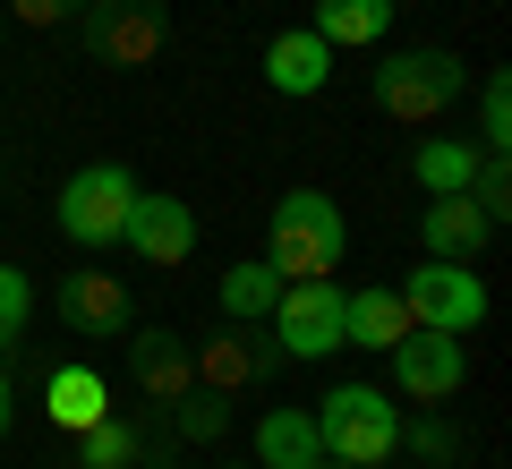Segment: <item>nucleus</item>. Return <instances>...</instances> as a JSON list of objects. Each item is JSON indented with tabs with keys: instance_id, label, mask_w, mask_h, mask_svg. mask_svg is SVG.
<instances>
[{
	"instance_id": "nucleus-29",
	"label": "nucleus",
	"mask_w": 512,
	"mask_h": 469,
	"mask_svg": "<svg viewBox=\"0 0 512 469\" xmlns=\"http://www.w3.org/2000/svg\"><path fill=\"white\" fill-rule=\"evenodd\" d=\"M316 469H359V461H316Z\"/></svg>"
},
{
	"instance_id": "nucleus-27",
	"label": "nucleus",
	"mask_w": 512,
	"mask_h": 469,
	"mask_svg": "<svg viewBox=\"0 0 512 469\" xmlns=\"http://www.w3.org/2000/svg\"><path fill=\"white\" fill-rule=\"evenodd\" d=\"M402 452H419V461H436V469H444L461 444H453V427H444V418H419V427H402Z\"/></svg>"
},
{
	"instance_id": "nucleus-9",
	"label": "nucleus",
	"mask_w": 512,
	"mask_h": 469,
	"mask_svg": "<svg viewBox=\"0 0 512 469\" xmlns=\"http://www.w3.org/2000/svg\"><path fill=\"white\" fill-rule=\"evenodd\" d=\"M384 359H393V393H402V401H419V410L461 401V376H470L461 333H410V342H393Z\"/></svg>"
},
{
	"instance_id": "nucleus-28",
	"label": "nucleus",
	"mask_w": 512,
	"mask_h": 469,
	"mask_svg": "<svg viewBox=\"0 0 512 469\" xmlns=\"http://www.w3.org/2000/svg\"><path fill=\"white\" fill-rule=\"evenodd\" d=\"M18 427V376H9V359H0V435Z\"/></svg>"
},
{
	"instance_id": "nucleus-5",
	"label": "nucleus",
	"mask_w": 512,
	"mask_h": 469,
	"mask_svg": "<svg viewBox=\"0 0 512 469\" xmlns=\"http://www.w3.org/2000/svg\"><path fill=\"white\" fill-rule=\"evenodd\" d=\"M188 359H197V384H205V393H256V384H274L282 342H274L265 325H231V316H222L214 333L188 342Z\"/></svg>"
},
{
	"instance_id": "nucleus-15",
	"label": "nucleus",
	"mask_w": 512,
	"mask_h": 469,
	"mask_svg": "<svg viewBox=\"0 0 512 469\" xmlns=\"http://www.w3.org/2000/svg\"><path fill=\"white\" fill-rule=\"evenodd\" d=\"M410 307H402V290L393 282H376V290H342V350H393V342H410Z\"/></svg>"
},
{
	"instance_id": "nucleus-26",
	"label": "nucleus",
	"mask_w": 512,
	"mask_h": 469,
	"mask_svg": "<svg viewBox=\"0 0 512 469\" xmlns=\"http://www.w3.org/2000/svg\"><path fill=\"white\" fill-rule=\"evenodd\" d=\"M77 9L86 0H0V18H18V26H77Z\"/></svg>"
},
{
	"instance_id": "nucleus-10",
	"label": "nucleus",
	"mask_w": 512,
	"mask_h": 469,
	"mask_svg": "<svg viewBox=\"0 0 512 469\" xmlns=\"http://www.w3.org/2000/svg\"><path fill=\"white\" fill-rule=\"evenodd\" d=\"M52 307H60V325L77 333V342H120L128 325H137V299H128V282L120 273H69V282L52 290Z\"/></svg>"
},
{
	"instance_id": "nucleus-8",
	"label": "nucleus",
	"mask_w": 512,
	"mask_h": 469,
	"mask_svg": "<svg viewBox=\"0 0 512 469\" xmlns=\"http://www.w3.org/2000/svg\"><path fill=\"white\" fill-rule=\"evenodd\" d=\"M77 35H86V52L103 69H146L163 52V0H86Z\"/></svg>"
},
{
	"instance_id": "nucleus-6",
	"label": "nucleus",
	"mask_w": 512,
	"mask_h": 469,
	"mask_svg": "<svg viewBox=\"0 0 512 469\" xmlns=\"http://www.w3.org/2000/svg\"><path fill=\"white\" fill-rule=\"evenodd\" d=\"M128 205H137V180H128L120 163H86V171H69V188H60V231H69L77 248H120Z\"/></svg>"
},
{
	"instance_id": "nucleus-13",
	"label": "nucleus",
	"mask_w": 512,
	"mask_h": 469,
	"mask_svg": "<svg viewBox=\"0 0 512 469\" xmlns=\"http://www.w3.org/2000/svg\"><path fill=\"white\" fill-rule=\"evenodd\" d=\"M325 77H333V43L316 35V26H291V35L265 43V86L274 94L308 103V94H325Z\"/></svg>"
},
{
	"instance_id": "nucleus-12",
	"label": "nucleus",
	"mask_w": 512,
	"mask_h": 469,
	"mask_svg": "<svg viewBox=\"0 0 512 469\" xmlns=\"http://www.w3.org/2000/svg\"><path fill=\"white\" fill-rule=\"evenodd\" d=\"M128 384L146 401H180L188 384H197V359H188V333H171V325H128Z\"/></svg>"
},
{
	"instance_id": "nucleus-31",
	"label": "nucleus",
	"mask_w": 512,
	"mask_h": 469,
	"mask_svg": "<svg viewBox=\"0 0 512 469\" xmlns=\"http://www.w3.org/2000/svg\"><path fill=\"white\" fill-rule=\"evenodd\" d=\"M239 469H256V461H239Z\"/></svg>"
},
{
	"instance_id": "nucleus-4",
	"label": "nucleus",
	"mask_w": 512,
	"mask_h": 469,
	"mask_svg": "<svg viewBox=\"0 0 512 469\" xmlns=\"http://www.w3.org/2000/svg\"><path fill=\"white\" fill-rule=\"evenodd\" d=\"M402 307H410V325H419V333H461V342H470V333L487 325V282H478L470 265L427 256V265L402 282Z\"/></svg>"
},
{
	"instance_id": "nucleus-19",
	"label": "nucleus",
	"mask_w": 512,
	"mask_h": 469,
	"mask_svg": "<svg viewBox=\"0 0 512 469\" xmlns=\"http://www.w3.org/2000/svg\"><path fill=\"white\" fill-rule=\"evenodd\" d=\"M43 401H52V427H94V418L111 410V384L94 376V367H52V376H43Z\"/></svg>"
},
{
	"instance_id": "nucleus-11",
	"label": "nucleus",
	"mask_w": 512,
	"mask_h": 469,
	"mask_svg": "<svg viewBox=\"0 0 512 469\" xmlns=\"http://www.w3.org/2000/svg\"><path fill=\"white\" fill-rule=\"evenodd\" d=\"M120 248L137 256V265H188V248H197V214H188V197H154V188H137V205H128L120 222Z\"/></svg>"
},
{
	"instance_id": "nucleus-1",
	"label": "nucleus",
	"mask_w": 512,
	"mask_h": 469,
	"mask_svg": "<svg viewBox=\"0 0 512 469\" xmlns=\"http://www.w3.org/2000/svg\"><path fill=\"white\" fill-rule=\"evenodd\" d=\"M342 248H350V222L325 188H282L274 214H265V265L282 282H316V273H342Z\"/></svg>"
},
{
	"instance_id": "nucleus-24",
	"label": "nucleus",
	"mask_w": 512,
	"mask_h": 469,
	"mask_svg": "<svg viewBox=\"0 0 512 469\" xmlns=\"http://www.w3.org/2000/svg\"><path fill=\"white\" fill-rule=\"evenodd\" d=\"M470 205L504 231V214H512V154H478V180H470Z\"/></svg>"
},
{
	"instance_id": "nucleus-25",
	"label": "nucleus",
	"mask_w": 512,
	"mask_h": 469,
	"mask_svg": "<svg viewBox=\"0 0 512 469\" xmlns=\"http://www.w3.org/2000/svg\"><path fill=\"white\" fill-rule=\"evenodd\" d=\"M26 316H35V282H26L18 265H0V359H9V342L26 333Z\"/></svg>"
},
{
	"instance_id": "nucleus-3",
	"label": "nucleus",
	"mask_w": 512,
	"mask_h": 469,
	"mask_svg": "<svg viewBox=\"0 0 512 469\" xmlns=\"http://www.w3.org/2000/svg\"><path fill=\"white\" fill-rule=\"evenodd\" d=\"M316 435H325V461L384 469L402 452V410H393V393H376V384H333V393L316 401Z\"/></svg>"
},
{
	"instance_id": "nucleus-7",
	"label": "nucleus",
	"mask_w": 512,
	"mask_h": 469,
	"mask_svg": "<svg viewBox=\"0 0 512 469\" xmlns=\"http://www.w3.org/2000/svg\"><path fill=\"white\" fill-rule=\"evenodd\" d=\"M265 333L282 342V359H325V350H342V282H333V273H316V282H282Z\"/></svg>"
},
{
	"instance_id": "nucleus-23",
	"label": "nucleus",
	"mask_w": 512,
	"mask_h": 469,
	"mask_svg": "<svg viewBox=\"0 0 512 469\" xmlns=\"http://www.w3.org/2000/svg\"><path fill=\"white\" fill-rule=\"evenodd\" d=\"M478 145L487 154H512V69L478 77Z\"/></svg>"
},
{
	"instance_id": "nucleus-14",
	"label": "nucleus",
	"mask_w": 512,
	"mask_h": 469,
	"mask_svg": "<svg viewBox=\"0 0 512 469\" xmlns=\"http://www.w3.org/2000/svg\"><path fill=\"white\" fill-rule=\"evenodd\" d=\"M487 239H495V222L470 205V188H461V197H427V214H419V248L427 256H444V265H478Z\"/></svg>"
},
{
	"instance_id": "nucleus-17",
	"label": "nucleus",
	"mask_w": 512,
	"mask_h": 469,
	"mask_svg": "<svg viewBox=\"0 0 512 469\" xmlns=\"http://www.w3.org/2000/svg\"><path fill=\"white\" fill-rule=\"evenodd\" d=\"M308 26L333 43V52H376V43L393 35V0H316Z\"/></svg>"
},
{
	"instance_id": "nucleus-22",
	"label": "nucleus",
	"mask_w": 512,
	"mask_h": 469,
	"mask_svg": "<svg viewBox=\"0 0 512 469\" xmlns=\"http://www.w3.org/2000/svg\"><path fill=\"white\" fill-rule=\"evenodd\" d=\"M171 427H180L188 444H222V427H231V393H205V384H188V393L171 401Z\"/></svg>"
},
{
	"instance_id": "nucleus-18",
	"label": "nucleus",
	"mask_w": 512,
	"mask_h": 469,
	"mask_svg": "<svg viewBox=\"0 0 512 469\" xmlns=\"http://www.w3.org/2000/svg\"><path fill=\"white\" fill-rule=\"evenodd\" d=\"M478 154H487L478 137H427L419 154H410V180H419L427 197H461V188L478 180Z\"/></svg>"
},
{
	"instance_id": "nucleus-16",
	"label": "nucleus",
	"mask_w": 512,
	"mask_h": 469,
	"mask_svg": "<svg viewBox=\"0 0 512 469\" xmlns=\"http://www.w3.org/2000/svg\"><path fill=\"white\" fill-rule=\"evenodd\" d=\"M316 461H325L316 410H265L256 418V469H316Z\"/></svg>"
},
{
	"instance_id": "nucleus-30",
	"label": "nucleus",
	"mask_w": 512,
	"mask_h": 469,
	"mask_svg": "<svg viewBox=\"0 0 512 469\" xmlns=\"http://www.w3.org/2000/svg\"><path fill=\"white\" fill-rule=\"evenodd\" d=\"M137 469H163V461H137Z\"/></svg>"
},
{
	"instance_id": "nucleus-2",
	"label": "nucleus",
	"mask_w": 512,
	"mask_h": 469,
	"mask_svg": "<svg viewBox=\"0 0 512 469\" xmlns=\"http://www.w3.org/2000/svg\"><path fill=\"white\" fill-rule=\"evenodd\" d=\"M367 94H376L384 120L402 128H436L444 111L470 94V69H461V52H436V43H419V52H393L376 77H367Z\"/></svg>"
},
{
	"instance_id": "nucleus-21",
	"label": "nucleus",
	"mask_w": 512,
	"mask_h": 469,
	"mask_svg": "<svg viewBox=\"0 0 512 469\" xmlns=\"http://www.w3.org/2000/svg\"><path fill=\"white\" fill-rule=\"evenodd\" d=\"M146 461V435L128 427L120 410H103L94 427H77V469H137Z\"/></svg>"
},
{
	"instance_id": "nucleus-20",
	"label": "nucleus",
	"mask_w": 512,
	"mask_h": 469,
	"mask_svg": "<svg viewBox=\"0 0 512 469\" xmlns=\"http://www.w3.org/2000/svg\"><path fill=\"white\" fill-rule=\"evenodd\" d=\"M274 299H282V273L265 265V256H239V265L222 273V316H231V325H265Z\"/></svg>"
}]
</instances>
